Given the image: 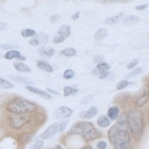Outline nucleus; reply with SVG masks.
Wrapping results in <instances>:
<instances>
[{"label":"nucleus","mask_w":149,"mask_h":149,"mask_svg":"<svg viewBox=\"0 0 149 149\" xmlns=\"http://www.w3.org/2000/svg\"><path fill=\"white\" fill-rule=\"evenodd\" d=\"M96 113H97V108L96 107H91L87 110L80 112V117L81 118H85V119H90V118L94 117Z\"/></svg>","instance_id":"obj_15"},{"label":"nucleus","mask_w":149,"mask_h":149,"mask_svg":"<svg viewBox=\"0 0 149 149\" xmlns=\"http://www.w3.org/2000/svg\"><path fill=\"white\" fill-rule=\"evenodd\" d=\"M80 149H93V147H91V146L87 145V146H84L83 148H80Z\"/></svg>","instance_id":"obj_41"},{"label":"nucleus","mask_w":149,"mask_h":149,"mask_svg":"<svg viewBox=\"0 0 149 149\" xmlns=\"http://www.w3.org/2000/svg\"><path fill=\"white\" fill-rule=\"evenodd\" d=\"M77 93H78V90L74 86H64V88H63L64 96H70V95H74Z\"/></svg>","instance_id":"obj_22"},{"label":"nucleus","mask_w":149,"mask_h":149,"mask_svg":"<svg viewBox=\"0 0 149 149\" xmlns=\"http://www.w3.org/2000/svg\"><path fill=\"white\" fill-rule=\"evenodd\" d=\"M147 7H148V5H140V6H136L135 9H136V10H143V9H146Z\"/></svg>","instance_id":"obj_36"},{"label":"nucleus","mask_w":149,"mask_h":149,"mask_svg":"<svg viewBox=\"0 0 149 149\" xmlns=\"http://www.w3.org/2000/svg\"><path fill=\"white\" fill-rule=\"evenodd\" d=\"M0 87H3V88H12L13 87V84L3 78H0Z\"/></svg>","instance_id":"obj_28"},{"label":"nucleus","mask_w":149,"mask_h":149,"mask_svg":"<svg viewBox=\"0 0 149 149\" xmlns=\"http://www.w3.org/2000/svg\"><path fill=\"white\" fill-rule=\"evenodd\" d=\"M120 115V111H119V107L117 106H112L108 109V112H107V116L110 120H117L118 117Z\"/></svg>","instance_id":"obj_13"},{"label":"nucleus","mask_w":149,"mask_h":149,"mask_svg":"<svg viewBox=\"0 0 149 149\" xmlns=\"http://www.w3.org/2000/svg\"><path fill=\"white\" fill-rule=\"evenodd\" d=\"M74 110L69 107H60L57 110H56V117L57 118H68L72 115Z\"/></svg>","instance_id":"obj_10"},{"label":"nucleus","mask_w":149,"mask_h":149,"mask_svg":"<svg viewBox=\"0 0 149 149\" xmlns=\"http://www.w3.org/2000/svg\"><path fill=\"white\" fill-rule=\"evenodd\" d=\"M127 123L132 138L138 142L141 140L145 131V116L139 108H133L127 112Z\"/></svg>","instance_id":"obj_2"},{"label":"nucleus","mask_w":149,"mask_h":149,"mask_svg":"<svg viewBox=\"0 0 149 149\" xmlns=\"http://www.w3.org/2000/svg\"><path fill=\"white\" fill-rule=\"evenodd\" d=\"M61 54H62L63 56L71 57V56H76L77 52H76V49L72 48V47H67V48H64V49L61 51Z\"/></svg>","instance_id":"obj_23"},{"label":"nucleus","mask_w":149,"mask_h":149,"mask_svg":"<svg viewBox=\"0 0 149 149\" xmlns=\"http://www.w3.org/2000/svg\"><path fill=\"white\" fill-rule=\"evenodd\" d=\"M68 135L80 136L83 139V141H85V142L93 141V140L101 136L100 132L95 129V126L91 122H79V123L74 124L70 129Z\"/></svg>","instance_id":"obj_3"},{"label":"nucleus","mask_w":149,"mask_h":149,"mask_svg":"<svg viewBox=\"0 0 149 149\" xmlns=\"http://www.w3.org/2000/svg\"><path fill=\"white\" fill-rule=\"evenodd\" d=\"M138 63H139V61L138 60H133V61H131L130 63L127 64V69H134L136 65H138Z\"/></svg>","instance_id":"obj_33"},{"label":"nucleus","mask_w":149,"mask_h":149,"mask_svg":"<svg viewBox=\"0 0 149 149\" xmlns=\"http://www.w3.org/2000/svg\"><path fill=\"white\" fill-rule=\"evenodd\" d=\"M42 147H44V141H42V140H37V141L32 145L31 149H41Z\"/></svg>","instance_id":"obj_31"},{"label":"nucleus","mask_w":149,"mask_h":149,"mask_svg":"<svg viewBox=\"0 0 149 149\" xmlns=\"http://www.w3.org/2000/svg\"><path fill=\"white\" fill-rule=\"evenodd\" d=\"M5 58L6 60H14V58H19L21 61L25 60V56H23L19 53L17 49H9L8 52H6L5 54Z\"/></svg>","instance_id":"obj_11"},{"label":"nucleus","mask_w":149,"mask_h":149,"mask_svg":"<svg viewBox=\"0 0 149 149\" xmlns=\"http://www.w3.org/2000/svg\"><path fill=\"white\" fill-rule=\"evenodd\" d=\"M47 41H48V36L46 33L41 32V33L36 35L33 38H31L29 40V44L32 46H38V45H45Z\"/></svg>","instance_id":"obj_9"},{"label":"nucleus","mask_w":149,"mask_h":149,"mask_svg":"<svg viewBox=\"0 0 149 149\" xmlns=\"http://www.w3.org/2000/svg\"><path fill=\"white\" fill-rule=\"evenodd\" d=\"M94 61H95V63H96V64H100V63H102V62H103V56L101 55V54H99V55H95V58H94Z\"/></svg>","instance_id":"obj_35"},{"label":"nucleus","mask_w":149,"mask_h":149,"mask_svg":"<svg viewBox=\"0 0 149 149\" xmlns=\"http://www.w3.org/2000/svg\"><path fill=\"white\" fill-rule=\"evenodd\" d=\"M148 99H149V84H146L141 91L139 92L136 99H135V108H141L143 107L147 102H148Z\"/></svg>","instance_id":"obj_6"},{"label":"nucleus","mask_w":149,"mask_h":149,"mask_svg":"<svg viewBox=\"0 0 149 149\" xmlns=\"http://www.w3.org/2000/svg\"><path fill=\"white\" fill-rule=\"evenodd\" d=\"M8 120V125L13 129V130H22L25 126H30L31 124H33V115H15V113H10L7 118Z\"/></svg>","instance_id":"obj_5"},{"label":"nucleus","mask_w":149,"mask_h":149,"mask_svg":"<svg viewBox=\"0 0 149 149\" xmlns=\"http://www.w3.org/2000/svg\"><path fill=\"white\" fill-rule=\"evenodd\" d=\"M108 139L113 149H133L126 113L119 115L116 123L108 131Z\"/></svg>","instance_id":"obj_1"},{"label":"nucleus","mask_w":149,"mask_h":149,"mask_svg":"<svg viewBox=\"0 0 149 149\" xmlns=\"http://www.w3.org/2000/svg\"><path fill=\"white\" fill-rule=\"evenodd\" d=\"M1 48H3V49H7V48H13V46H12V45H1Z\"/></svg>","instance_id":"obj_37"},{"label":"nucleus","mask_w":149,"mask_h":149,"mask_svg":"<svg viewBox=\"0 0 149 149\" xmlns=\"http://www.w3.org/2000/svg\"><path fill=\"white\" fill-rule=\"evenodd\" d=\"M97 125H99V127H102V129H104V127H109L110 126V124H111V120L108 118V116H106V115H101L99 118H97Z\"/></svg>","instance_id":"obj_14"},{"label":"nucleus","mask_w":149,"mask_h":149,"mask_svg":"<svg viewBox=\"0 0 149 149\" xmlns=\"http://www.w3.org/2000/svg\"><path fill=\"white\" fill-rule=\"evenodd\" d=\"M37 109L38 107L36 103L19 96L13 97L6 104V110L9 113H15V115H30L37 111Z\"/></svg>","instance_id":"obj_4"},{"label":"nucleus","mask_w":149,"mask_h":149,"mask_svg":"<svg viewBox=\"0 0 149 149\" xmlns=\"http://www.w3.org/2000/svg\"><path fill=\"white\" fill-rule=\"evenodd\" d=\"M39 53L42 56H53L55 54V49L53 47H48V46H41L39 48Z\"/></svg>","instance_id":"obj_19"},{"label":"nucleus","mask_w":149,"mask_h":149,"mask_svg":"<svg viewBox=\"0 0 149 149\" xmlns=\"http://www.w3.org/2000/svg\"><path fill=\"white\" fill-rule=\"evenodd\" d=\"M21 35H22V37L24 38H33L37 35V32L33 29H24V30H22Z\"/></svg>","instance_id":"obj_24"},{"label":"nucleus","mask_w":149,"mask_h":149,"mask_svg":"<svg viewBox=\"0 0 149 149\" xmlns=\"http://www.w3.org/2000/svg\"><path fill=\"white\" fill-rule=\"evenodd\" d=\"M123 16H124V13H119V14H117V15H115V16L108 17V19H106V23H107V24H115V23H117L119 19H122Z\"/></svg>","instance_id":"obj_26"},{"label":"nucleus","mask_w":149,"mask_h":149,"mask_svg":"<svg viewBox=\"0 0 149 149\" xmlns=\"http://www.w3.org/2000/svg\"><path fill=\"white\" fill-rule=\"evenodd\" d=\"M70 33H71V28L69 25H67V24L61 25L58 28V30H57L56 36L53 39V42L54 44H61V42H63L67 38L70 36Z\"/></svg>","instance_id":"obj_7"},{"label":"nucleus","mask_w":149,"mask_h":149,"mask_svg":"<svg viewBox=\"0 0 149 149\" xmlns=\"http://www.w3.org/2000/svg\"><path fill=\"white\" fill-rule=\"evenodd\" d=\"M52 149H64V148H63V146H62V145H55Z\"/></svg>","instance_id":"obj_38"},{"label":"nucleus","mask_w":149,"mask_h":149,"mask_svg":"<svg viewBox=\"0 0 149 149\" xmlns=\"http://www.w3.org/2000/svg\"><path fill=\"white\" fill-rule=\"evenodd\" d=\"M108 36V31L106 30V29H99L97 31H96V33L94 35V39L95 40H97V41H100V40H102V39H104V38Z\"/></svg>","instance_id":"obj_20"},{"label":"nucleus","mask_w":149,"mask_h":149,"mask_svg":"<svg viewBox=\"0 0 149 149\" xmlns=\"http://www.w3.org/2000/svg\"><path fill=\"white\" fill-rule=\"evenodd\" d=\"M67 125H68V122H62V123H58V124H57V127H58V132H63V131L65 130Z\"/></svg>","instance_id":"obj_32"},{"label":"nucleus","mask_w":149,"mask_h":149,"mask_svg":"<svg viewBox=\"0 0 149 149\" xmlns=\"http://www.w3.org/2000/svg\"><path fill=\"white\" fill-rule=\"evenodd\" d=\"M37 67L40 70H44V71H46V72H53V67H52L48 62H46V61H44V60L37 61Z\"/></svg>","instance_id":"obj_17"},{"label":"nucleus","mask_w":149,"mask_h":149,"mask_svg":"<svg viewBox=\"0 0 149 149\" xmlns=\"http://www.w3.org/2000/svg\"><path fill=\"white\" fill-rule=\"evenodd\" d=\"M107 146H108V143L106 141H99L96 145L97 149H107Z\"/></svg>","instance_id":"obj_34"},{"label":"nucleus","mask_w":149,"mask_h":149,"mask_svg":"<svg viewBox=\"0 0 149 149\" xmlns=\"http://www.w3.org/2000/svg\"><path fill=\"white\" fill-rule=\"evenodd\" d=\"M129 85H130V81H129V80H126V79H124V80H120V81L117 84L116 88H117L118 91H120V90H123V88L127 87Z\"/></svg>","instance_id":"obj_27"},{"label":"nucleus","mask_w":149,"mask_h":149,"mask_svg":"<svg viewBox=\"0 0 149 149\" xmlns=\"http://www.w3.org/2000/svg\"><path fill=\"white\" fill-rule=\"evenodd\" d=\"M47 93H53V94H58L56 91H53V90H47Z\"/></svg>","instance_id":"obj_40"},{"label":"nucleus","mask_w":149,"mask_h":149,"mask_svg":"<svg viewBox=\"0 0 149 149\" xmlns=\"http://www.w3.org/2000/svg\"><path fill=\"white\" fill-rule=\"evenodd\" d=\"M118 1H123V2H125V1H130V0H118Z\"/></svg>","instance_id":"obj_43"},{"label":"nucleus","mask_w":149,"mask_h":149,"mask_svg":"<svg viewBox=\"0 0 149 149\" xmlns=\"http://www.w3.org/2000/svg\"><path fill=\"white\" fill-rule=\"evenodd\" d=\"M29 92H31V93H35L39 95V96H41V97H44V99H46V100H49L52 96L49 95V93H47L46 91H42V90H39V88H36V87H33V86H26L25 87Z\"/></svg>","instance_id":"obj_12"},{"label":"nucleus","mask_w":149,"mask_h":149,"mask_svg":"<svg viewBox=\"0 0 149 149\" xmlns=\"http://www.w3.org/2000/svg\"><path fill=\"white\" fill-rule=\"evenodd\" d=\"M141 72H142V68H135L131 71L130 74H127V77H134L136 74H140Z\"/></svg>","instance_id":"obj_30"},{"label":"nucleus","mask_w":149,"mask_h":149,"mask_svg":"<svg viewBox=\"0 0 149 149\" xmlns=\"http://www.w3.org/2000/svg\"><path fill=\"white\" fill-rule=\"evenodd\" d=\"M96 1H100V2H107V1H113V0H96Z\"/></svg>","instance_id":"obj_42"},{"label":"nucleus","mask_w":149,"mask_h":149,"mask_svg":"<svg viewBox=\"0 0 149 149\" xmlns=\"http://www.w3.org/2000/svg\"><path fill=\"white\" fill-rule=\"evenodd\" d=\"M139 21H140L139 16H136V15H131V16H127V17H125V19H123V23H124V24H135V23H138Z\"/></svg>","instance_id":"obj_25"},{"label":"nucleus","mask_w":149,"mask_h":149,"mask_svg":"<svg viewBox=\"0 0 149 149\" xmlns=\"http://www.w3.org/2000/svg\"><path fill=\"white\" fill-rule=\"evenodd\" d=\"M58 132V127H57V124H53V125H49L46 130L44 131L40 135L41 140H48V139H52L56 133Z\"/></svg>","instance_id":"obj_8"},{"label":"nucleus","mask_w":149,"mask_h":149,"mask_svg":"<svg viewBox=\"0 0 149 149\" xmlns=\"http://www.w3.org/2000/svg\"><path fill=\"white\" fill-rule=\"evenodd\" d=\"M32 138H33V134H32L31 132H23V133L19 134V143L26 145V143H29V142L32 140Z\"/></svg>","instance_id":"obj_16"},{"label":"nucleus","mask_w":149,"mask_h":149,"mask_svg":"<svg viewBox=\"0 0 149 149\" xmlns=\"http://www.w3.org/2000/svg\"><path fill=\"white\" fill-rule=\"evenodd\" d=\"M78 17H79V13L77 12V13H74V16H72V19H78Z\"/></svg>","instance_id":"obj_39"},{"label":"nucleus","mask_w":149,"mask_h":149,"mask_svg":"<svg viewBox=\"0 0 149 149\" xmlns=\"http://www.w3.org/2000/svg\"><path fill=\"white\" fill-rule=\"evenodd\" d=\"M74 77V71L71 69H67L64 72H63V78L64 79H72Z\"/></svg>","instance_id":"obj_29"},{"label":"nucleus","mask_w":149,"mask_h":149,"mask_svg":"<svg viewBox=\"0 0 149 149\" xmlns=\"http://www.w3.org/2000/svg\"><path fill=\"white\" fill-rule=\"evenodd\" d=\"M14 67H15V69L19 71V72H30L31 71V69L26 65V64H24V63H22V62H16L15 64H14Z\"/></svg>","instance_id":"obj_21"},{"label":"nucleus","mask_w":149,"mask_h":149,"mask_svg":"<svg viewBox=\"0 0 149 149\" xmlns=\"http://www.w3.org/2000/svg\"><path fill=\"white\" fill-rule=\"evenodd\" d=\"M109 70H110V65L106 62H102V63L96 65V69L94 70V74H99V76H100V74H104V72H108Z\"/></svg>","instance_id":"obj_18"}]
</instances>
